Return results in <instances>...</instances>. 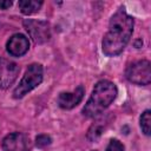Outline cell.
Instances as JSON below:
<instances>
[{
  "label": "cell",
  "mask_w": 151,
  "mask_h": 151,
  "mask_svg": "<svg viewBox=\"0 0 151 151\" xmlns=\"http://www.w3.org/2000/svg\"><path fill=\"white\" fill-rule=\"evenodd\" d=\"M124 145L118 139H111L106 146V151H124Z\"/></svg>",
  "instance_id": "obj_14"
},
{
  "label": "cell",
  "mask_w": 151,
  "mask_h": 151,
  "mask_svg": "<svg viewBox=\"0 0 151 151\" xmlns=\"http://www.w3.org/2000/svg\"><path fill=\"white\" fill-rule=\"evenodd\" d=\"M32 143L27 134L22 132H13L7 134L2 140L4 151H31Z\"/></svg>",
  "instance_id": "obj_6"
},
{
  "label": "cell",
  "mask_w": 151,
  "mask_h": 151,
  "mask_svg": "<svg viewBox=\"0 0 151 151\" xmlns=\"http://www.w3.org/2000/svg\"><path fill=\"white\" fill-rule=\"evenodd\" d=\"M24 26L31 38L34 42L41 44L50 39L51 32H50V25L46 21L41 20H33V19H26L24 21Z\"/></svg>",
  "instance_id": "obj_5"
},
{
  "label": "cell",
  "mask_w": 151,
  "mask_h": 151,
  "mask_svg": "<svg viewBox=\"0 0 151 151\" xmlns=\"http://www.w3.org/2000/svg\"><path fill=\"white\" fill-rule=\"evenodd\" d=\"M18 5H19V8H20L22 14L29 15V14H33V13H35V12H38L40 9V7L42 6V1H38V0H20Z\"/></svg>",
  "instance_id": "obj_10"
},
{
  "label": "cell",
  "mask_w": 151,
  "mask_h": 151,
  "mask_svg": "<svg viewBox=\"0 0 151 151\" xmlns=\"http://www.w3.org/2000/svg\"><path fill=\"white\" fill-rule=\"evenodd\" d=\"M118 93L117 86L110 80L98 81L92 91L91 97L83 109V113L86 117L94 118L100 114L110 104L116 99Z\"/></svg>",
  "instance_id": "obj_2"
},
{
  "label": "cell",
  "mask_w": 151,
  "mask_h": 151,
  "mask_svg": "<svg viewBox=\"0 0 151 151\" xmlns=\"http://www.w3.org/2000/svg\"><path fill=\"white\" fill-rule=\"evenodd\" d=\"M127 80L136 85H147L151 81V64L149 60H138L131 64L125 72Z\"/></svg>",
  "instance_id": "obj_4"
},
{
  "label": "cell",
  "mask_w": 151,
  "mask_h": 151,
  "mask_svg": "<svg viewBox=\"0 0 151 151\" xmlns=\"http://www.w3.org/2000/svg\"><path fill=\"white\" fill-rule=\"evenodd\" d=\"M19 72H20V67L14 61L1 58L0 59V87L1 88L9 87L18 78Z\"/></svg>",
  "instance_id": "obj_7"
},
{
  "label": "cell",
  "mask_w": 151,
  "mask_h": 151,
  "mask_svg": "<svg viewBox=\"0 0 151 151\" xmlns=\"http://www.w3.org/2000/svg\"><path fill=\"white\" fill-rule=\"evenodd\" d=\"M84 92L85 90L81 85H79L73 92H61L58 97V105L65 110L73 109L81 101L84 97Z\"/></svg>",
  "instance_id": "obj_9"
},
{
  "label": "cell",
  "mask_w": 151,
  "mask_h": 151,
  "mask_svg": "<svg viewBox=\"0 0 151 151\" xmlns=\"http://www.w3.org/2000/svg\"><path fill=\"white\" fill-rule=\"evenodd\" d=\"M91 151H97V150H91Z\"/></svg>",
  "instance_id": "obj_16"
},
{
  "label": "cell",
  "mask_w": 151,
  "mask_h": 151,
  "mask_svg": "<svg viewBox=\"0 0 151 151\" xmlns=\"http://www.w3.org/2000/svg\"><path fill=\"white\" fill-rule=\"evenodd\" d=\"M133 32V18L124 8H119L110 19L109 29L103 39V52L107 57H114L123 52Z\"/></svg>",
  "instance_id": "obj_1"
},
{
  "label": "cell",
  "mask_w": 151,
  "mask_h": 151,
  "mask_svg": "<svg viewBox=\"0 0 151 151\" xmlns=\"http://www.w3.org/2000/svg\"><path fill=\"white\" fill-rule=\"evenodd\" d=\"M42 81V66L40 64H32L27 67L21 81L15 87L13 96L14 98L19 99L27 94L29 91L35 88Z\"/></svg>",
  "instance_id": "obj_3"
},
{
  "label": "cell",
  "mask_w": 151,
  "mask_h": 151,
  "mask_svg": "<svg viewBox=\"0 0 151 151\" xmlns=\"http://www.w3.org/2000/svg\"><path fill=\"white\" fill-rule=\"evenodd\" d=\"M140 127H142V131L144 132V134H146V136L150 134V130H151V112H150V110L144 111V113L140 116Z\"/></svg>",
  "instance_id": "obj_12"
},
{
  "label": "cell",
  "mask_w": 151,
  "mask_h": 151,
  "mask_svg": "<svg viewBox=\"0 0 151 151\" xmlns=\"http://www.w3.org/2000/svg\"><path fill=\"white\" fill-rule=\"evenodd\" d=\"M52 142L51 137L47 136V134H39L37 138H35V145L38 147H45L47 145H50Z\"/></svg>",
  "instance_id": "obj_13"
},
{
  "label": "cell",
  "mask_w": 151,
  "mask_h": 151,
  "mask_svg": "<svg viewBox=\"0 0 151 151\" xmlns=\"http://www.w3.org/2000/svg\"><path fill=\"white\" fill-rule=\"evenodd\" d=\"M6 48L7 52L13 55V57H21L24 55L28 48H29V41L26 38V35L21 34V33H17L14 35H12L7 44H6Z\"/></svg>",
  "instance_id": "obj_8"
},
{
  "label": "cell",
  "mask_w": 151,
  "mask_h": 151,
  "mask_svg": "<svg viewBox=\"0 0 151 151\" xmlns=\"http://www.w3.org/2000/svg\"><path fill=\"white\" fill-rule=\"evenodd\" d=\"M12 1H9V0H6V1H0V9H7V8H9L11 6H12Z\"/></svg>",
  "instance_id": "obj_15"
},
{
  "label": "cell",
  "mask_w": 151,
  "mask_h": 151,
  "mask_svg": "<svg viewBox=\"0 0 151 151\" xmlns=\"http://www.w3.org/2000/svg\"><path fill=\"white\" fill-rule=\"evenodd\" d=\"M104 127H105V122L104 119H98L96 123H93L91 125V127L88 129V132H87V138L91 140V142H94L96 139H98L100 137V134L103 133L104 131Z\"/></svg>",
  "instance_id": "obj_11"
}]
</instances>
